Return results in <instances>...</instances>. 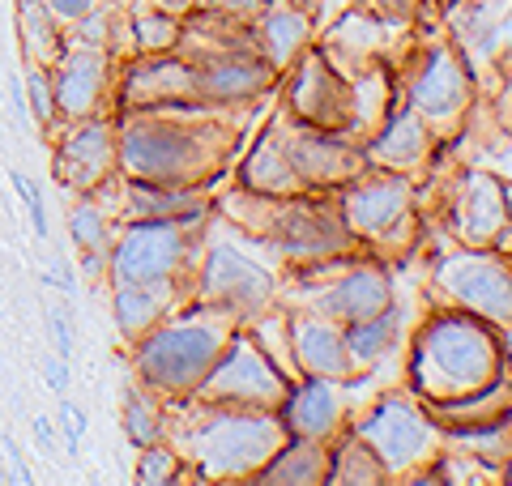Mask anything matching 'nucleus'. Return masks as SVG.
<instances>
[{
  "label": "nucleus",
  "mask_w": 512,
  "mask_h": 486,
  "mask_svg": "<svg viewBox=\"0 0 512 486\" xmlns=\"http://www.w3.org/2000/svg\"><path fill=\"white\" fill-rule=\"evenodd\" d=\"M18 26H22V39L30 47V60L47 64L60 52V35H56V22H52V9L43 0H22L18 9Z\"/></svg>",
  "instance_id": "nucleus-33"
},
{
  "label": "nucleus",
  "mask_w": 512,
  "mask_h": 486,
  "mask_svg": "<svg viewBox=\"0 0 512 486\" xmlns=\"http://www.w3.org/2000/svg\"><path fill=\"white\" fill-rule=\"evenodd\" d=\"M69 235H73V248H77V252H107L111 231H107L103 209L94 205V201L73 205V214H69Z\"/></svg>",
  "instance_id": "nucleus-35"
},
{
  "label": "nucleus",
  "mask_w": 512,
  "mask_h": 486,
  "mask_svg": "<svg viewBox=\"0 0 512 486\" xmlns=\"http://www.w3.org/2000/svg\"><path fill=\"white\" fill-rule=\"evenodd\" d=\"M466 218H461V231L474 243H487L495 231H504V214H508V192L504 184H495L491 175H470L466 184Z\"/></svg>",
  "instance_id": "nucleus-30"
},
{
  "label": "nucleus",
  "mask_w": 512,
  "mask_h": 486,
  "mask_svg": "<svg viewBox=\"0 0 512 486\" xmlns=\"http://www.w3.org/2000/svg\"><path fill=\"white\" fill-rule=\"evenodd\" d=\"M158 5H163V9H171V13H184L188 5H197V0H158Z\"/></svg>",
  "instance_id": "nucleus-46"
},
{
  "label": "nucleus",
  "mask_w": 512,
  "mask_h": 486,
  "mask_svg": "<svg viewBox=\"0 0 512 486\" xmlns=\"http://www.w3.org/2000/svg\"><path fill=\"white\" fill-rule=\"evenodd\" d=\"M504 376V337L478 316L444 312L423 324L414 346V380L431 401H457Z\"/></svg>",
  "instance_id": "nucleus-4"
},
{
  "label": "nucleus",
  "mask_w": 512,
  "mask_h": 486,
  "mask_svg": "<svg viewBox=\"0 0 512 486\" xmlns=\"http://www.w3.org/2000/svg\"><path fill=\"white\" fill-rule=\"evenodd\" d=\"M22 86H26V116L43 124V128H52L60 116H56V86H52V69L47 64H30V73L22 77Z\"/></svg>",
  "instance_id": "nucleus-36"
},
{
  "label": "nucleus",
  "mask_w": 512,
  "mask_h": 486,
  "mask_svg": "<svg viewBox=\"0 0 512 486\" xmlns=\"http://www.w3.org/2000/svg\"><path fill=\"white\" fill-rule=\"evenodd\" d=\"M137 486H167V482H180L188 478V465L175 448H167L163 440L141 448V461H137Z\"/></svg>",
  "instance_id": "nucleus-34"
},
{
  "label": "nucleus",
  "mask_w": 512,
  "mask_h": 486,
  "mask_svg": "<svg viewBox=\"0 0 512 486\" xmlns=\"http://www.w3.org/2000/svg\"><path fill=\"white\" fill-rule=\"evenodd\" d=\"M188 226L171 218H133L107 243V278L111 286L167 282L180 278L188 261Z\"/></svg>",
  "instance_id": "nucleus-6"
},
{
  "label": "nucleus",
  "mask_w": 512,
  "mask_h": 486,
  "mask_svg": "<svg viewBox=\"0 0 512 486\" xmlns=\"http://www.w3.org/2000/svg\"><path fill=\"white\" fill-rule=\"evenodd\" d=\"M52 18H64V22H82L86 13L94 9V0H47Z\"/></svg>",
  "instance_id": "nucleus-43"
},
{
  "label": "nucleus",
  "mask_w": 512,
  "mask_h": 486,
  "mask_svg": "<svg viewBox=\"0 0 512 486\" xmlns=\"http://www.w3.org/2000/svg\"><path fill=\"white\" fill-rule=\"evenodd\" d=\"M286 103H291L299 124H312V128H342L350 120V86L329 69L325 56L299 60Z\"/></svg>",
  "instance_id": "nucleus-18"
},
{
  "label": "nucleus",
  "mask_w": 512,
  "mask_h": 486,
  "mask_svg": "<svg viewBox=\"0 0 512 486\" xmlns=\"http://www.w3.org/2000/svg\"><path fill=\"white\" fill-rule=\"evenodd\" d=\"M56 175L73 192H99L116 175V124L107 120H77V128L60 141Z\"/></svg>",
  "instance_id": "nucleus-13"
},
{
  "label": "nucleus",
  "mask_w": 512,
  "mask_h": 486,
  "mask_svg": "<svg viewBox=\"0 0 512 486\" xmlns=\"http://www.w3.org/2000/svg\"><path fill=\"white\" fill-rule=\"evenodd\" d=\"M192 64V86H197V99L222 107V103H248L256 99L269 81H274V69L269 60L256 52V43H239V47H218V52L188 60Z\"/></svg>",
  "instance_id": "nucleus-10"
},
{
  "label": "nucleus",
  "mask_w": 512,
  "mask_h": 486,
  "mask_svg": "<svg viewBox=\"0 0 512 486\" xmlns=\"http://www.w3.org/2000/svg\"><path fill=\"white\" fill-rule=\"evenodd\" d=\"M192 410L180 423H167L180 431L184 452L192 461L188 474L197 478H252L274 448L286 440L274 410H248V405H214L188 397Z\"/></svg>",
  "instance_id": "nucleus-1"
},
{
  "label": "nucleus",
  "mask_w": 512,
  "mask_h": 486,
  "mask_svg": "<svg viewBox=\"0 0 512 486\" xmlns=\"http://www.w3.org/2000/svg\"><path fill=\"white\" fill-rule=\"evenodd\" d=\"M427 145H431L427 120H419L410 107H402L397 116H389V124H384V133L372 141L367 158L380 162V167H389V171H402L427 154Z\"/></svg>",
  "instance_id": "nucleus-26"
},
{
  "label": "nucleus",
  "mask_w": 512,
  "mask_h": 486,
  "mask_svg": "<svg viewBox=\"0 0 512 486\" xmlns=\"http://www.w3.org/2000/svg\"><path fill=\"white\" fill-rule=\"evenodd\" d=\"M197 295H201V303L222 307V312H231L235 320H244V316H256L269 299H274V278H269L256 261H248L244 252L218 243V248L205 252Z\"/></svg>",
  "instance_id": "nucleus-9"
},
{
  "label": "nucleus",
  "mask_w": 512,
  "mask_h": 486,
  "mask_svg": "<svg viewBox=\"0 0 512 486\" xmlns=\"http://www.w3.org/2000/svg\"><path fill=\"white\" fill-rule=\"evenodd\" d=\"M52 86H56V116H64V120L94 116L103 90H107V52L94 43L73 47L69 56H60Z\"/></svg>",
  "instance_id": "nucleus-21"
},
{
  "label": "nucleus",
  "mask_w": 512,
  "mask_h": 486,
  "mask_svg": "<svg viewBox=\"0 0 512 486\" xmlns=\"http://www.w3.org/2000/svg\"><path fill=\"white\" fill-rule=\"evenodd\" d=\"M175 299H180V282H133V286H116V299H111V312H116V329L137 342L141 333H150L158 320L171 316Z\"/></svg>",
  "instance_id": "nucleus-23"
},
{
  "label": "nucleus",
  "mask_w": 512,
  "mask_h": 486,
  "mask_svg": "<svg viewBox=\"0 0 512 486\" xmlns=\"http://www.w3.org/2000/svg\"><path fill=\"white\" fill-rule=\"evenodd\" d=\"M43 282H47V286H56L64 299H73V295H77V278H73V269L64 265V261H56L52 269H47V278H43Z\"/></svg>",
  "instance_id": "nucleus-44"
},
{
  "label": "nucleus",
  "mask_w": 512,
  "mask_h": 486,
  "mask_svg": "<svg viewBox=\"0 0 512 486\" xmlns=\"http://www.w3.org/2000/svg\"><path fill=\"white\" fill-rule=\"evenodd\" d=\"M43 380H47V388H52L56 397H69V384H73V376H69V359H60V354H47Z\"/></svg>",
  "instance_id": "nucleus-41"
},
{
  "label": "nucleus",
  "mask_w": 512,
  "mask_h": 486,
  "mask_svg": "<svg viewBox=\"0 0 512 486\" xmlns=\"http://www.w3.org/2000/svg\"><path fill=\"white\" fill-rule=\"evenodd\" d=\"M436 282L461 312H470L487 324H508L512 312V286H508V265L495 261L487 252H457L436 269Z\"/></svg>",
  "instance_id": "nucleus-8"
},
{
  "label": "nucleus",
  "mask_w": 512,
  "mask_h": 486,
  "mask_svg": "<svg viewBox=\"0 0 512 486\" xmlns=\"http://www.w3.org/2000/svg\"><path fill=\"white\" fill-rule=\"evenodd\" d=\"M410 201H414V188L406 175H376L367 184H350L338 218L350 235H363V239H376V235H393V226L410 214Z\"/></svg>",
  "instance_id": "nucleus-15"
},
{
  "label": "nucleus",
  "mask_w": 512,
  "mask_h": 486,
  "mask_svg": "<svg viewBox=\"0 0 512 486\" xmlns=\"http://www.w3.org/2000/svg\"><path fill=\"white\" fill-rule=\"evenodd\" d=\"M30 431H35V444H39V452H43V457H52V452H56V444H60L56 418H52V414H35V418H30Z\"/></svg>",
  "instance_id": "nucleus-42"
},
{
  "label": "nucleus",
  "mask_w": 512,
  "mask_h": 486,
  "mask_svg": "<svg viewBox=\"0 0 512 486\" xmlns=\"http://www.w3.org/2000/svg\"><path fill=\"white\" fill-rule=\"evenodd\" d=\"M0 452H5V461H9V478L13 482H18V486H35V474H30L22 448H18V440H13L9 431H0Z\"/></svg>",
  "instance_id": "nucleus-40"
},
{
  "label": "nucleus",
  "mask_w": 512,
  "mask_h": 486,
  "mask_svg": "<svg viewBox=\"0 0 512 486\" xmlns=\"http://www.w3.org/2000/svg\"><path fill=\"white\" fill-rule=\"evenodd\" d=\"M286 376L278 363L269 359V350L256 337L231 333L222 346L218 363L205 371V380L197 384V401L214 405H248V410H278V401L286 397Z\"/></svg>",
  "instance_id": "nucleus-5"
},
{
  "label": "nucleus",
  "mask_w": 512,
  "mask_h": 486,
  "mask_svg": "<svg viewBox=\"0 0 512 486\" xmlns=\"http://www.w3.org/2000/svg\"><path fill=\"white\" fill-rule=\"evenodd\" d=\"M278 423L286 435H303V440H333L346 418V388L333 376H308L303 384L286 388L278 401Z\"/></svg>",
  "instance_id": "nucleus-16"
},
{
  "label": "nucleus",
  "mask_w": 512,
  "mask_h": 486,
  "mask_svg": "<svg viewBox=\"0 0 512 486\" xmlns=\"http://www.w3.org/2000/svg\"><path fill=\"white\" fill-rule=\"evenodd\" d=\"M256 52L269 60V69H286L291 60L303 56V47L312 39V18L299 5H269L256 13Z\"/></svg>",
  "instance_id": "nucleus-24"
},
{
  "label": "nucleus",
  "mask_w": 512,
  "mask_h": 486,
  "mask_svg": "<svg viewBox=\"0 0 512 486\" xmlns=\"http://www.w3.org/2000/svg\"><path fill=\"white\" fill-rule=\"evenodd\" d=\"M124 201L133 218H171L197 231L205 222V192L201 184H146V180H124Z\"/></svg>",
  "instance_id": "nucleus-22"
},
{
  "label": "nucleus",
  "mask_w": 512,
  "mask_h": 486,
  "mask_svg": "<svg viewBox=\"0 0 512 486\" xmlns=\"http://www.w3.org/2000/svg\"><path fill=\"white\" fill-rule=\"evenodd\" d=\"M286 337H291V354L303 376H333V380H346L355 363L346 354V329L329 316H316V312H299L286 320Z\"/></svg>",
  "instance_id": "nucleus-20"
},
{
  "label": "nucleus",
  "mask_w": 512,
  "mask_h": 486,
  "mask_svg": "<svg viewBox=\"0 0 512 486\" xmlns=\"http://www.w3.org/2000/svg\"><path fill=\"white\" fill-rule=\"evenodd\" d=\"M47 342H52V354L73 363L77 354V337H73V316L69 307H47Z\"/></svg>",
  "instance_id": "nucleus-38"
},
{
  "label": "nucleus",
  "mask_w": 512,
  "mask_h": 486,
  "mask_svg": "<svg viewBox=\"0 0 512 486\" xmlns=\"http://www.w3.org/2000/svg\"><path fill=\"white\" fill-rule=\"evenodd\" d=\"M244 184H248V192H256V197H274V201L291 197V192H303V180L295 175L291 162H286L278 133L261 137V145L252 150L248 167H244Z\"/></svg>",
  "instance_id": "nucleus-27"
},
{
  "label": "nucleus",
  "mask_w": 512,
  "mask_h": 486,
  "mask_svg": "<svg viewBox=\"0 0 512 486\" xmlns=\"http://www.w3.org/2000/svg\"><path fill=\"white\" fill-rule=\"evenodd\" d=\"M286 162L295 167L303 188H325V184H342V180H359L367 154L359 145H350L338 137V128H312L303 124L295 133L278 137Z\"/></svg>",
  "instance_id": "nucleus-11"
},
{
  "label": "nucleus",
  "mask_w": 512,
  "mask_h": 486,
  "mask_svg": "<svg viewBox=\"0 0 512 486\" xmlns=\"http://www.w3.org/2000/svg\"><path fill=\"white\" fill-rule=\"evenodd\" d=\"M384 465L376 461V452L367 448L355 431L346 435L338 448H329V482H342V486H355V482H384Z\"/></svg>",
  "instance_id": "nucleus-32"
},
{
  "label": "nucleus",
  "mask_w": 512,
  "mask_h": 486,
  "mask_svg": "<svg viewBox=\"0 0 512 486\" xmlns=\"http://www.w3.org/2000/svg\"><path fill=\"white\" fill-rule=\"evenodd\" d=\"M128 39H133L141 56H158V52H171L184 39V22L171 9H141L128 18Z\"/></svg>",
  "instance_id": "nucleus-31"
},
{
  "label": "nucleus",
  "mask_w": 512,
  "mask_h": 486,
  "mask_svg": "<svg viewBox=\"0 0 512 486\" xmlns=\"http://www.w3.org/2000/svg\"><path fill=\"white\" fill-rule=\"evenodd\" d=\"M269 239L291 256V261H329V256L346 252V243L355 239L342 226L338 209L329 205H308V201H291L274 214V226H269Z\"/></svg>",
  "instance_id": "nucleus-12"
},
{
  "label": "nucleus",
  "mask_w": 512,
  "mask_h": 486,
  "mask_svg": "<svg viewBox=\"0 0 512 486\" xmlns=\"http://www.w3.org/2000/svg\"><path fill=\"white\" fill-rule=\"evenodd\" d=\"M389 303H393V278L380 265L359 261L346 273H338V282H329L320 290L312 299V312L338 320V324H355V320L376 316L380 307H389Z\"/></svg>",
  "instance_id": "nucleus-19"
},
{
  "label": "nucleus",
  "mask_w": 512,
  "mask_h": 486,
  "mask_svg": "<svg viewBox=\"0 0 512 486\" xmlns=\"http://www.w3.org/2000/svg\"><path fill=\"white\" fill-rule=\"evenodd\" d=\"M56 431L64 435V452H77L82 448V435H86V410L69 397H60V410H56Z\"/></svg>",
  "instance_id": "nucleus-39"
},
{
  "label": "nucleus",
  "mask_w": 512,
  "mask_h": 486,
  "mask_svg": "<svg viewBox=\"0 0 512 486\" xmlns=\"http://www.w3.org/2000/svg\"><path fill=\"white\" fill-rule=\"evenodd\" d=\"M359 440L376 452V461L384 465V474H410L414 465L427 461V448H431V423H427V410L410 397H384L367 410L355 427Z\"/></svg>",
  "instance_id": "nucleus-7"
},
{
  "label": "nucleus",
  "mask_w": 512,
  "mask_h": 486,
  "mask_svg": "<svg viewBox=\"0 0 512 486\" xmlns=\"http://www.w3.org/2000/svg\"><path fill=\"white\" fill-rule=\"evenodd\" d=\"M9 184H13V192H18V197H22L26 214H30V226H35V235H39V239H47V235H52V226H47V205H43V192H39V184L30 180L26 171H18V167L9 171Z\"/></svg>",
  "instance_id": "nucleus-37"
},
{
  "label": "nucleus",
  "mask_w": 512,
  "mask_h": 486,
  "mask_svg": "<svg viewBox=\"0 0 512 486\" xmlns=\"http://www.w3.org/2000/svg\"><path fill=\"white\" fill-rule=\"evenodd\" d=\"M184 99H197V86H192V64L175 60L167 52L137 60L128 77L120 81V103L124 111H184Z\"/></svg>",
  "instance_id": "nucleus-17"
},
{
  "label": "nucleus",
  "mask_w": 512,
  "mask_h": 486,
  "mask_svg": "<svg viewBox=\"0 0 512 486\" xmlns=\"http://www.w3.org/2000/svg\"><path fill=\"white\" fill-rule=\"evenodd\" d=\"M342 329H346V354H350V363H355V367H372V363H380L384 354L393 350L397 329H402V312H397V303H389V307H380L376 316L355 320V324H342Z\"/></svg>",
  "instance_id": "nucleus-29"
},
{
  "label": "nucleus",
  "mask_w": 512,
  "mask_h": 486,
  "mask_svg": "<svg viewBox=\"0 0 512 486\" xmlns=\"http://www.w3.org/2000/svg\"><path fill=\"white\" fill-rule=\"evenodd\" d=\"M222 133L171 120L163 107L124 111L116 124V167L146 184H205L222 162Z\"/></svg>",
  "instance_id": "nucleus-2"
},
{
  "label": "nucleus",
  "mask_w": 512,
  "mask_h": 486,
  "mask_svg": "<svg viewBox=\"0 0 512 486\" xmlns=\"http://www.w3.org/2000/svg\"><path fill=\"white\" fill-rule=\"evenodd\" d=\"M231 333L235 316L201 303L192 316L184 312L180 320H158L150 333H141L133 350V371L163 401H188L205 380V371L218 363Z\"/></svg>",
  "instance_id": "nucleus-3"
},
{
  "label": "nucleus",
  "mask_w": 512,
  "mask_h": 486,
  "mask_svg": "<svg viewBox=\"0 0 512 486\" xmlns=\"http://www.w3.org/2000/svg\"><path fill=\"white\" fill-rule=\"evenodd\" d=\"M470 103V69L448 47H431L423 56L419 73L410 77V111L427 124L453 120Z\"/></svg>",
  "instance_id": "nucleus-14"
},
{
  "label": "nucleus",
  "mask_w": 512,
  "mask_h": 486,
  "mask_svg": "<svg viewBox=\"0 0 512 486\" xmlns=\"http://www.w3.org/2000/svg\"><path fill=\"white\" fill-rule=\"evenodd\" d=\"M9 99H13V111H18V120H26V86H22L18 73L9 77Z\"/></svg>",
  "instance_id": "nucleus-45"
},
{
  "label": "nucleus",
  "mask_w": 512,
  "mask_h": 486,
  "mask_svg": "<svg viewBox=\"0 0 512 486\" xmlns=\"http://www.w3.org/2000/svg\"><path fill=\"white\" fill-rule=\"evenodd\" d=\"M256 482H291V486H316L329 482V448L325 440H303V435H286L261 469L252 474Z\"/></svg>",
  "instance_id": "nucleus-25"
},
{
  "label": "nucleus",
  "mask_w": 512,
  "mask_h": 486,
  "mask_svg": "<svg viewBox=\"0 0 512 486\" xmlns=\"http://www.w3.org/2000/svg\"><path fill=\"white\" fill-rule=\"evenodd\" d=\"M120 427L128 435V444L146 448L158 444L167 435V405L158 393H150L141 380L124 384V397H120Z\"/></svg>",
  "instance_id": "nucleus-28"
}]
</instances>
